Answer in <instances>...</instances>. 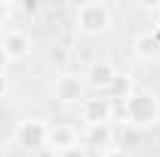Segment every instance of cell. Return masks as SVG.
Masks as SVG:
<instances>
[{
  "label": "cell",
  "mask_w": 160,
  "mask_h": 157,
  "mask_svg": "<svg viewBox=\"0 0 160 157\" xmlns=\"http://www.w3.org/2000/svg\"><path fill=\"white\" fill-rule=\"evenodd\" d=\"M114 28V6L105 0H86L74 9V31L80 37H102Z\"/></svg>",
  "instance_id": "1"
},
{
  "label": "cell",
  "mask_w": 160,
  "mask_h": 157,
  "mask_svg": "<svg viewBox=\"0 0 160 157\" xmlns=\"http://www.w3.org/2000/svg\"><path fill=\"white\" fill-rule=\"evenodd\" d=\"M123 117H126V126L136 129V133H145L151 126H157L160 120V102L151 89H136L132 96L123 102Z\"/></svg>",
  "instance_id": "2"
},
{
  "label": "cell",
  "mask_w": 160,
  "mask_h": 157,
  "mask_svg": "<svg viewBox=\"0 0 160 157\" xmlns=\"http://www.w3.org/2000/svg\"><path fill=\"white\" fill-rule=\"evenodd\" d=\"M49 120L46 117H22L16 123V129H12V142L19 145L22 151H31V154H37L46 148V139H49Z\"/></svg>",
  "instance_id": "3"
},
{
  "label": "cell",
  "mask_w": 160,
  "mask_h": 157,
  "mask_svg": "<svg viewBox=\"0 0 160 157\" xmlns=\"http://www.w3.org/2000/svg\"><path fill=\"white\" fill-rule=\"evenodd\" d=\"M89 96V89H86V83H83V77L80 74H71V71H59V77H56V83H52V99L59 102V105H77Z\"/></svg>",
  "instance_id": "4"
},
{
  "label": "cell",
  "mask_w": 160,
  "mask_h": 157,
  "mask_svg": "<svg viewBox=\"0 0 160 157\" xmlns=\"http://www.w3.org/2000/svg\"><path fill=\"white\" fill-rule=\"evenodd\" d=\"M114 77H117V65H114L111 59H105V56L89 59L86 68H83V83H86V89L102 93V96H105V89L114 83Z\"/></svg>",
  "instance_id": "5"
},
{
  "label": "cell",
  "mask_w": 160,
  "mask_h": 157,
  "mask_svg": "<svg viewBox=\"0 0 160 157\" xmlns=\"http://www.w3.org/2000/svg\"><path fill=\"white\" fill-rule=\"evenodd\" d=\"M80 120L86 126H96V123H114V102L102 93H92L80 102Z\"/></svg>",
  "instance_id": "6"
},
{
  "label": "cell",
  "mask_w": 160,
  "mask_h": 157,
  "mask_svg": "<svg viewBox=\"0 0 160 157\" xmlns=\"http://www.w3.org/2000/svg\"><path fill=\"white\" fill-rule=\"evenodd\" d=\"M0 46H3V53L9 56V62H25V59H31V53H34V40H31L28 31H22V28L3 31Z\"/></svg>",
  "instance_id": "7"
},
{
  "label": "cell",
  "mask_w": 160,
  "mask_h": 157,
  "mask_svg": "<svg viewBox=\"0 0 160 157\" xmlns=\"http://www.w3.org/2000/svg\"><path fill=\"white\" fill-rule=\"evenodd\" d=\"M80 142L89 148V154H92V151L105 154L108 148H114V142H117V129H114V123H96V126H86V129H83Z\"/></svg>",
  "instance_id": "8"
},
{
  "label": "cell",
  "mask_w": 160,
  "mask_h": 157,
  "mask_svg": "<svg viewBox=\"0 0 160 157\" xmlns=\"http://www.w3.org/2000/svg\"><path fill=\"white\" fill-rule=\"evenodd\" d=\"M129 53H132V59L142 62V65H154L160 59V37L154 34V28L151 31H139L132 43H129Z\"/></svg>",
  "instance_id": "9"
},
{
  "label": "cell",
  "mask_w": 160,
  "mask_h": 157,
  "mask_svg": "<svg viewBox=\"0 0 160 157\" xmlns=\"http://www.w3.org/2000/svg\"><path fill=\"white\" fill-rule=\"evenodd\" d=\"M74 145H80V129L74 123H52L49 126V139H46V148L49 151L62 154V151H68Z\"/></svg>",
  "instance_id": "10"
},
{
  "label": "cell",
  "mask_w": 160,
  "mask_h": 157,
  "mask_svg": "<svg viewBox=\"0 0 160 157\" xmlns=\"http://www.w3.org/2000/svg\"><path fill=\"white\" fill-rule=\"evenodd\" d=\"M136 89H139V86H136V80L129 77V74H120V71H117L114 83H111V86L105 89V96L111 99V102H126V99L132 96Z\"/></svg>",
  "instance_id": "11"
},
{
  "label": "cell",
  "mask_w": 160,
  "mask_h": 157,
  "mask_svg": "<svg viewBox=\"0 0 160 157\" xmlns=\"http://www.w3.org/2000/svg\"><path fill=\"white\" fill-rule=\"evenodd\" d=\"M59 157H92V154H89V148H86V145L80 142V145H74V148H68V151H62Z\"/></svg>",
  "instance_id": "12"
},
{
  "label": "cell",
  "mask_w": 160,
  "mask_h": 157,
  "mask_svg": "<svg viewBox=\"0 0 160 157\" xmlns=\"http://www.w3.org/2000/svg\"><path fill=\"white\" fill-rule=\"evenodd\" d=\"M49 59H52V62H59V65H62V71H65V62H68V53H65V46H52Z\"/></svg>",
  "instance_id": "13"
},
{
  "label": "cell",
  "mask_w": 160,
  "mask_h": 157,
  "mask_svg": "<svg viewBox=\"0 0 160 157\" xmlns=\"http://www.w3.org/2000/svg\"><path fill=\"white\" fill-rule=\"evenodd\" d=\"M12 9H16V6H12L9 0H0V25H3V22L12 16Z\"/></svg>",
  "instance_id": "14"
},
{
  "label": "cell",
  "mask_w": 160,
  "mask_h": 157,
  "mask_svg": "<svg viewBox=\"0 0 160 157\" xmlns=\"http://www.w3.org/2000/svg\"><path fill=\"white\" fill-rule=\"evenodd\" d=\"M99 157H132V154H129L126 148H117V145H114V148H108V151H105V154H99Z\"/></svg>",
  "instance_id": "15"
},
{
  "label": "cell",
  "mask_w": 160,
  "mask_h": 157,
  "mask_svg": "<svg viewBox=\"0 0 160 157\" xmlns=\"http://www.w3.org/2000/svg\"><path fill=\"white\" fill-rule=\"evenodd\" d=\"M19 9H22V13H31V16H34V13H37L40 6H37V3H34V0H31V3L25 0V3H19Z\"/></svg>",
  "instance_id": "16"
},
{
  "label": "cell",
  "mask_w": 160,
  "mask_h": 157,
  "mask_svg": "<svg viewBox=\"0 0 160 157\" xmlns=\"http://www.w3.org/2000/svg\"><path fill=\"white\" fill-rule=\"evenodd\" d=\"M12 62H9V56L3 53V46H0V74H6V68H9Z\"/></svg>",
  "instance_id": "17"
},
{
  "label": "cell",
  "mask_w": 160,
  "mask_h": 157,
  "mask_svg": "<svg viewBox=\"0 0 160 157\" xmlns=\"http://www.w3.org/2000/svg\"><path fill=\"white\" fill-rule=\"evenodd\" d=\"M6 93H9V77H6V74H0V99L6 96Z\"/></svg>",
  "instance_id": "18"
},
{
  "label": "cell",
  "mask_w": 160,
  "mask_h": 157,
  "mask_svg": "<svg viewBox=\"0 0 160 157\" xmlns=\"http://www.w3.org/2000/svg\"><path fill=\"white\" fill-rule=\"evenodd\" d=\"M34 157H59V154H56V151H49V148H43V151H37Z\"/></svg>",
  "instance_id": "19"
},
{
  "label": "cell",
  "mask_w": 160,
  "mask_h": 157,
  "mask_svg": "<svg viewBox=\"0 0 160 157\" xmlns=\"http://www.w3.org/2000/svg\"><path fill=\"white\" fill-rule=\"evenodd\" d=\"M154 34H157V37H160V16H157V19H154Z\"/></svg>",
  "instance_id": "20"
}]
</instances>
